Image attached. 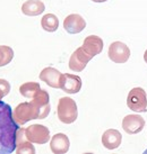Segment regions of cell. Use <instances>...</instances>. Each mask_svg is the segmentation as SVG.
Instances as JSON below:
<instances>
[{
    "mask_svg": "<svg viewBox=\"0 0 147 154\" xmlns=\"http://www.w3.org/2000/svg\"><path fill=\"white\" fill-rule=\"evenodd\" d=\"M18 126L14 119L11 107L0 100V154H9L16 151Z\"/></svg>",
    "mask_w": 147,
    "mask_h": 154,
    "instance_id": "1",
    "label": "cell"
},
{
    "mask_svg": "<svg viewBox=\"0 0 147 154\" xmlns=\"http://www.w3.org/2000/svg\"><path fill=\"white\" fill-rule=\"evenodd\" d=\"M70 142L66 134L58 133L51 137L50 141V147L54 154H64L69 151Z\"/></svg>",
    "mask_w": 147,
    "mask_h": 154,
    "instance_id": "12",
    "label": "cell"
},
{
    "mask_svg": "<svg viewBox=\"0 0 147 154\" xmlns=\"http://www.w3.org/2000/svg\"><path fill=\"white\" fill-rule=\"evenodd\" d=\"M41 26L45 32H49V33L56 32L59 27V19L53 14H47L41 19Z\"/></svg>",
    "mask_w": 147,
    "mask_h": 154,
    "instance_id": "18",
    "label": "cell"
},
{
    "mask_svg": "<svg viewBox=\"0 0 147 154\" xmlns=\"http://www.w3.org/2000/svg\"><path fill=\"white\" fill-rule=\"evenodd\" d=\"M127 106L136 112H146L147 97L145 90L140 87H136L130 90L127 97Z\"/></svg>",
    "mask_w": 147,
    "mask_h": 154,
    "instance_id": "3",
    "label": "cell"
},
{
    "mask_svg": "<svg viewBox=\"0 0 147 154\" xmlns=\"http://www.w3.org/2000/svg\"><path fill=\"white\" fill-rule=\"evenodd\" d=\"M14 119L19 126L32 119H39V114L32 103H22L13 110Z\"/></svg>",
    "mask_w": 147,
    "mask_h": 154,
    "instance_id": "4",
    "label": "cell"
},
{
    "mask_svg": "<svg viewBox=\"0 0 147 154\" xmlns=\"http://www.w3.org/2000/svg\"><path fill=\"white\" fill-rule=\"evenodd\" d=\"M82 47L88 55L94 57L95 55H99L103 50V41L96 35H90L84 39Z\"/></svg>",
    "mask_w": 147,
    "mask_h": 154,
    "instance_id": "13",
    "label": "cell"
},
{
    "mask_svg": "<svg viewBox=\"0 0 147 154\" xmlns=\"http://www.w3.org/2000/svg\"><path fill=\"white\" fill-rule=\"evenodd\" d=\"M57 115L61 123L73 124L78 117V109L76 101L70 97H62L58 101Z\"/></svg>",
    "mask_w": 147,
    "mask_h": 154,
    "instance_id": "2",
    "label": "cell"
},
{
    "mask_svg": "<svg viewBox=\"0 0 147 154\" xmlns=\"http://www.w3.org/2000/svg\"><path fill=\"white\" fill-rule=\"evenodd\" d=\"M16 153L17 154H34L35 149L32 145V142L27 140L25 135V128L19 127L16 136Z\"/></svg>",
    "mask_w": 147,
    "mask_h": 154,
    "instance_id": "16",
    "label": "cell"
},
{
    "mask_svg": "<svg viewBox=\"0 0 147 154\" xmlns=\"http://www.w3.org/2000/svg\"><path fill=\"white\" fill-rule=\"evenodd\" d=\"M93 57L88 55L86 52L84 51L83 47H78L76 51L74 52L69 59V69L75 72H80L86 68L87 63L92 60Z\"/></svg>",
    "mask_w": 147,
    "mask_h": 154,
    "instance_id": "9",
    "label": "cell"
},
{
    "mask_svg": "<svg viewBox=\"0 0 147 154\" xmlns=\"http://www.w3.org/2000/svg\"><path fill=\"white\" fill-rule=\"evenodd\" d=\"M27 140L34 144H45L50 141V131L44 125L34 124L25 128Z\"/></svg>",
    "mask_w": 147,
    "mask_h": 154,
    "instance_id": "5",
    "label": "cell"
},
{
    "mask_svg": "<svg viewBox=\"0 0 147 154\" xmlns=\"http://www.w3.org/2000/svg\"><path fill=\"white\" fill-rule=\"evenodd\" d=\"M62 73L54 68H45L40 73V79L51 88H60V77Z\"/></svg>",
    "mask_w": 147,
    "mask_h": 154,
    "instance_id": "15",
    "label": "cell"
},
{
    "mask_svg": "<svg viewBox=\"0 0 147 154\" xmlns=\"http://www.w3.org/2000/svg\"><path fill=\"white\" fill-rule=\"evenodd\" d=\"M40 89H41V87L38 82H25L24 85L19 87V94L27 99H33L35 94L39 92Z\"/></svg>",
    "mask_w": 147,
    "mask_h": 154,
    "instance_id": "19",
    "label": "cell"
},
{
    "mask_svg": "<svg viewBox=\"0 0 147 154\" xmlns=\"http://www.w3.org/2000/svg\"><path fill=\"white\" fill-rule=\"evenodd\" d=\"M14 59V51L10 46L0 45V68L9 64Z\"/></svg>",
    "mask_w": 147,
    "mask_h": 154,
    "instance_id": "20",
    "label": "cell"
},
{
    "mask_svg": "<svg viewBox=\"0 0 147 154\" xmlns=\"http://www.w3.org/2000/svg\"><path fill=\"white\" fill-rule=\"evenodd\" d=\"M145 153H147V150H146V151H145Z\"/></svg>",
    "mask_w": 147,
    "mask_h": 154,
    "instance_id": "24",
    "label": "cell"
},
{
    "mask_svg": "<svg viewBox=\"0 0 147 154\" xmlns=\"http://www.w3.org/2000/svg\"><path fill=\"white\" fill-rule=\"evenodd\" d=\"M92 1H94V2H105L108 0H92Z\"/></svg>",
    "mask_w": 147,
    "mask_h": 154,
    "instance_id": "23",
    "label": "cell"
},
{
    "mask_svg": "<svg viewBox=\"0 0 147 154\" xmlns=\"http://www.w3.org/2000/svg\"><path fill=\"white\" fill-rule=\"evenodd\" d=\"M45 10L43 1L41 0H28L25 1L22 6V13L26 16H39Z\"/></svg>",
    "mask_w": 147,
    "mask_h": 154,
    "instance_id": "17",
    "label": "cell"
},
{
    "mask_svg": "<svg viewBox=\"0 0 147 154\" xmlns=\"http://www.w3.org/2000/svg\"><path fill=\"white\" fill-rule=\"evenodd\" d=\"M86 27L85 19L78 14H70L64 20V28L69 34H78Z\"/></svg>",
    "mask_w": 147,
    "mask_h": 154,
    "instance_id": "11",
    "label": "cell"
},
{
    "mask_svg": "<svg viewBox=\"0 0 147 154\" xmlns=\"http://www.w3.org/2000/svg\"><path fill=\"white\" fill-rule=\"evenodd\" d=\"M82 88V79L75 74H61L60 77V89L67 94H77Z\"/></svg>",
    "mask_w": 147,
    "mask_h": 154,
    "instance_id": "10",
    "label": "cell"
},
{
    "mask_svg": "<svg viewBox=\"0 0 147 154\" xmlns=\"http://www.w3.org/2000/svg\"><path fill=\"white\" fill-rule=\"evenodd\" d=\"M144 127H145V119L137 114L127 115L122 119V128L127 134L130 135L138 134L143 131Z\"/></svg>",
    "mask_w": 147,
    "mask_h": 154,
    "instance_id": "8",
    "label": "cell"
},
{
    "mask_svg": "<svg viewBox=\"0 0 147 154\" xmlns=\"http://www.w3.org/2000/svg\"><path fill=\"white\" fill-rule=\"evenodd\" d=\"M31 103H33L35 109L38 110L39 119H44V118L48 117V115L50 114V110H51L50 96H49L48 91H45L44 89H40L39 92L35 94Z\"/></svg>",
    "mask_w": 147,
    "mask_h": 154,
    "instance_id": "7",
    "label": "cell"
},
{
    "mask_svg": "<svg viewBox=\"0 0 147 154\" xmlns=\"http://www.w3.org/2000/svg\"><path fill=\"white\" fill-rule=\"evenodd\" d=\"M122 135L117 129H106L102 135V144L108 150H114L121 145Z\"/></svg>",
    "mask_w": 147,
    "mask_h": 154,
    "instance_id": "14",
    "label": "cell"
},
{
    "mask_svg": "<svg viewBox=\"0 0 147 154\" xmlns=\"http://www.w3.org/2000/svg\"><path fill=\"white\" fill-rule=\"evenodd\" d=\"M109 59L118 64H123L130 57V50L125 43L122 42H113L110 44L108 50Z\"/></svg>",
    "mask_w": 147,
    "mask_h": 154,
    "instance_id": "6",
    "label": "cell"
},
{
    "mask_svg": "<svg viewBox=\"0 0 147 154\" xmlns=\"http://www.w3.org/2000/svg\"><path fill=\"white\" fill-rule=\"evenodd\" d=\"M10 91V83L5 79H0V100L6 97Z\"/></svg>",
    "mask_w": 147,
    "mask_h": 154,
    "instance_id": "21",
    "label": "cell"
},
{
    "mask_svg": "<svg viewBox=\"0 0 147 154\" xmlns=\"http://www.w3.org/2000/svg\"><path fill=\"white\" fill-rule=\"evenodd\" d=\"M144 61L147 63V50L145 51V53H144Z\"/></svg>",
    "mask_w": 147,
    "mask_h": 154,
    "instance_id": "22",
    "label": "cell"
}]
</instances>
